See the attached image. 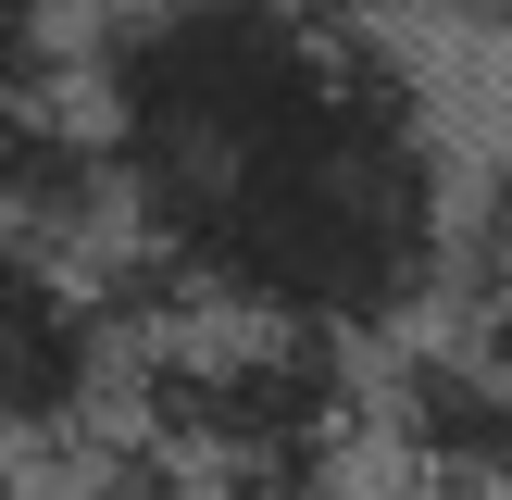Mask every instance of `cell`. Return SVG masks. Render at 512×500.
Here are the masks:
<instances>
[{
  "mask_svg": "<svg viewBox=\"0 0 512 500\" xmlns=\"http://www.w3.org/2000/svg\"><path fill=\"white\" fill-rule=\"evenodd\" d=\"M125 250L188 313L388 338L450 288L463 188L425 88L300 0H100L75 63Z\"/></svg>",
  "mask_w": 512,
  "mask_h": 500,
  "instance_id": "obj_1",
  "label": "cell"
},
{
  "mask_svg": "<svg viewBox=\"0 0 512 500\" xmlns=\"http://www.w3.org/2000/svg\"><path fill=\"white\" fill-rule=\"evenodd\" d=\"M138 438L200 475V500H338L363 438V375L338 338L200 313L138 350Z\"/></svg>",
  "mask_w": 512,
  "mask_h": 500,
  "instance_id": "obj_2",
  "label": "cell"
},
{
  "mask_svg": "<svg viewBox=\"0 0 512 500\" xmlns=\"http://www.w3.org/2000/svg\"><path fill=\"white\" fill-rule=\"evenodd\" d=\"M125 375V288L0 225V450L75 438Z\"/></svg>",
  "mask_w": 512,
  "mask_h": 500,
  "instance_id": "obj_3",
  "label": "cell"
},
{
  "mask_svg": "<svg viewBox=\"0 0 512 500\" xmlns=\"http://www.w3.org/2000/svg\"><path fill=\"white\" fill-rule=\"evenodd\" d=\"M0 225L38 250H75V263H88V238L125 225L88 88H0Z\"/></svg>",
  "mask_w": 512,
  "mask_h": 500,
  "instance_id": "obj_4",
  "label": "cell"
},
{
  "mask_svg": "<svg viewBox=\"0 0 512 500\" xmlns=\"http://www.w3.org/2000/svg\"><path fill=\"white\" fill-rule=\"evenodd\" d=\"M375 413H388L400 475L512 500V388H500L488 363H475V350H413V363L375 388Z\"/></svg>",
  "mask_w": 512,
  "mask_h": 500,
  "instance_id": "obj_5",
  "label": "cell"
},
{
  "mask_svg": "<svg viewBox=\"0 0 512 500\" xmlns=\"http://www.w3.org/2000/svg\"><path fill=\"white\" fill-rule=\"evenodd\" d=\"M0 88H63V50H50V0H0Z\"/></svg>",
  "mask_w": 512,
  "mask_h": 500,
  "instance_id": "obj_6",
  "label": "cell"
},
{
  "mask_svg": "<svg viewBox=\"0 0 512 500\" xmlns=\"http://www.w3.org/2000/svg\"><path fill=\"white\" fill-rule=\"evenodd\" d=\"M475 363L512 388V263H500V288H488V313H475Z\"/></svg>",
  "mask_w": 512,
  "mask_h": 500,
  "instance_id": "obj_7",
  "label": "cell"
},
{
  "mask_svg": "<svg viewBox=\"0 0 512 500\" xmlns=\"http://www.w3.org/2000/svg\"><path fill=\"white\" fill-rule=\"evenodd\" d=\"M350 500H488V488H425V475H388V488H350Z\"/></svg>",
  "mask_w": 512,
  "mask_h": 500,
  "instance_id": "obj_8",
  "label": "cell"
},
{
  "mask_svg": "<svg viewBox=\"0 0 512 500\" xmlns=\"http://www.w3.org/2000/svg\"><path fill=\"white\" fill-rule=\"evenodd\" d=\"M450 13H463L475 38H512V0H450Z\"/></svg>",
  "mask_w": 512,
  "mask_h": 500,
  "instance_id": "obj_9",
  "label": "cell"
},
{
  "mask_svg": "<svg viewBox=\"0 0 512 500\" xmlns=\"http://www.w3.org/2000/svg\"><path fill=\"white\" fill-rule=\"evenodd\" d=\"M300 13H325V25H363V13H375V0H300Z\"/></svg>",
  "mask_w": 512,
  "mask_h": 500,
  "instance_id": "obj_10",
  "label": "cell"
},
{
  "mask_svg": "<svg viewBox=\"0 0 512 500\" xmlns=\"http://www.w3.org/2000/svg\"><path fill=\"white\" fill-rule=\"evenodd\" d=\"M0 500H25V488H13V463H0Z\"/></svg>",
  "mask_w": 512,
  "mask_h": 500,
  "instance_id": "obj_11",
  "label": "cell"
}]
</instances>
